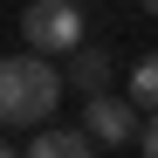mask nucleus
Returning a JSON list of instances; mask_svg holds the SVG:
<instances>
[{
	"instance_id": "39448f33",
	"label": "nucleus",
	"mask_w": 158,
	"mask_h": 158,
	"mask_svg": "<svg viewBox=\"0 0 158 158\" xmlns=\"http://www.w3.org/2000/svg\"><path fill=\"white\" fill-rule=\"evenodd\" d=\"M69 83L83 89V96H96V89H110V55H103L96 41H83V48L69 55Z\"/></svg>"
},
{
	"instance_id": "0eeeda50",
	"label": "nucleus",
	"mask_w": 158,
	"mask_h": 158,
	"mask_svg": "<svg viewBox=\"0 0 158 158\" xmlns=\"http://www.w3.org/2000/svg\"><path fill=\"white\" fill-rule=\"evenodd\" d=\"M138 151H144V158H158V110H151V117H144V131H138Z\"/></svg>"
},
{
	"instance_id": "20e7f679",
	"label": "nucleus",
	"mask_w": 158,
	"mask_h": 158,
	"mask_svg": "<svg viewBox=\"0 0 158 158\" xmlns=\"http://www.w3.org/2000/svg\"><path fill=\"white\" fill-rule=\"evenodd\" d=\"M28 158H96V138H89V124H55L28 144Z\"/></svg>"
},
{
	"instance_id": "1a4fd4ad",
	"label": "nucleus",
	"mask_w": 158,
	"mask_h": 158,
	"mask_svg": "<svg viewBox=\"0 0 158 158\" xmlns=\"http://www.w3.org/2000/svg\"><path fill=\"white\" fill-rule=\"evenodd\" d=\"M144 14H158V0H144Z\"/></svg>"
},
{
	"instance_id": "7ed1b4c3",
	"label": "nucleus",
	"mask_w": 158,
	"mask_h": 158,
	"mask_svg": "<svg viewBox=\"0 0 158 158\" xmlns=\"http://www.w3.org/2000/svg\"><path fill=\"white\" fill-rule=\"evenodd\" d=\"M83 124H89V138L96 144H131L144 131V110L131 96H110V89H96V96H83Z\"/></svg>"
},
{
	"instance_id": "6e6552de",
	"label": "nucleus",
	"mask_w": 158,
	"mask_h": 158,
	"mask_svg": "<svg viewBox=\"0 0 158 158\" xmlns=\"http://www.w3.org/2000/svg\"><path fill=\"white\" fill-rule=\"evenodd\" d=\"M0 158H28V151H14V144H0Z\"/></svg>"
},
{
	"instance_id": "f03ea898",
	"label": "nucleus",
	"mask_w": 158,
	"mask_h": 158,
	"mask_svg": "<svg viewBox=\"0 0 158 158\" xmlns=\"http://www.w3.org/2000/svg\"><path fill=\"white\" fill-rule=\"evenodd\" d=\"M21 41L41 48V55H76V48L89 41L83 0H28V14H21Z\"/></svg>"
},
{
	"instance_id": "423d86ee",
	"label": "nucleus",
	"mask_w": 158,
	"mask_h": 158,
	"mask_svg": "<svg viewBox=\"0 0 158 158\" xmlns=\"http://www.w3.org/2000/svg\"><path fill=\"white\" fill-rule=\"evenodd\" d=\"M131 103H138L144 117L158 110V48H151V55H138V62H131Z\"/></svg>"
},
{
	"instance_id": "f257e3e1",
	"label": "nucleus",
	"mask_w": 158,
	"mask_h": 158,
	"mask_svg": "<svg viewBox=\"0 0 158 158\" xmlns=\"http://www.w3.org/2000/svg\"><path fill=\"white\" fill-rule=\"evenodd\" d=\"M55 103H62V69L41 48L0 55V131H35L55 117Z\"/></svg>"
}]
</instances>
